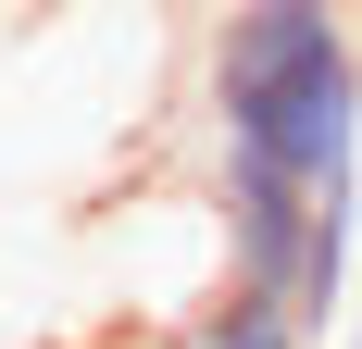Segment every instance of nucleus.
<instances>
[{"mask_svg": "<svg viewBox=\"0 0 362 349\" xmlns=\"http://www.w3.org/2000/svg\"><path fill=\"white\" fill-rule=\"evenodd\" d=\"M213 138V275L275 300L300 337H337L362 262V37L350 13L225 0L200 37Z\"/></svg>", "mask_w": 362, "mask_h": 349, "instance_id": "f257e3e1", "label": "nucleus"}, {"mask_svg": "<svg viewBox=\"0 0 362 349\" xmlns=\"http://www.w3.org/2000/svg\"><path fill=\"white\" fill-rule=\"evenodd\" d=\"M175 349H313L275 300H250V287H213L200 312H175Z\"/></svg>", "mask_w": 362, "mask_h": 349, "instance_id": "f03ea898", "label": "nucleus"}, {"mask_svg": "<svg viewBox=\"0 0 362 349\" xmlns=\"http://www.w3.org/2000/svg\"><path fill=\"white\" fill-rule=\"evenodd\" d=\"M300 13H350V0H300Z\"/></svg>", "mask_w": 362, "mask_h": 349, "instance_id": "7ed1b4c3", "label": "nucleus"}, {"mask_svg": "<svg viewBox=\"0 0 362 349\" xmlns=\"http://www.w3.org/2000/svg\"><path fill=\"white\" fill-rule=\"evenodd\" d=\"M350 349H362V337H350Z\"/></svg>", "mask_w": 362, "mask_h": 349, "instance_id": "20e7f679", "label": "nucleus"}]
</instances>
